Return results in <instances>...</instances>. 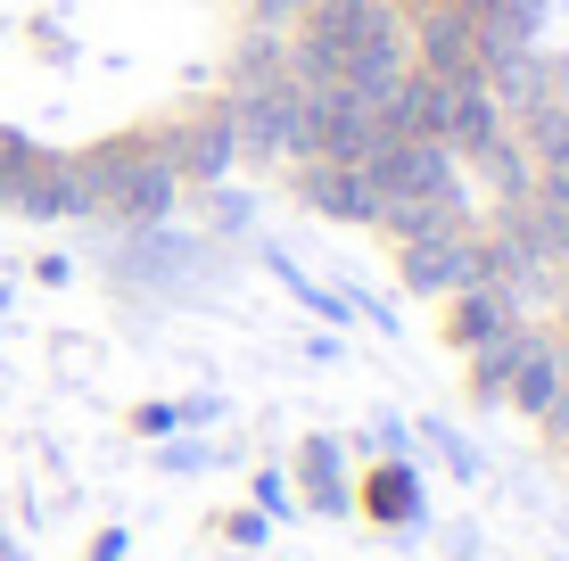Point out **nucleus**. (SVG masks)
<instances>
[{"label": "nucleus", "mask_w": 569, "mask_h": 561, "mask_svg": "<svg viewBox=\"0 0 569 561\" xmlns=\"http://www.w3.org/2000/svg\"><path fill=\"white\" fill-rule=\"evenodd\" d=\"M298 108H306L298 83H257V91L240 100V141L257 149V158H272V149H298Z\"/></svg>", "instance_id": "1"}, {"label": "nucleus", "mask_w": 569, "mask_h": 561, "mask_svg": "<svg viewBox=\"0 0 569 561\" xmlns=\"http://www.w3.org/2000/svg\"><path fill=\"white\" fill-rule=\"evenodd\" d=\"M405 281H413V289H470V281H479V248H470L462 231L413 240V248H405Z\"/></svg>", "instance_id": "2"}, {"label": "nucleus", "mask_w": 569, "mask_h": 561, "mask_svg": "<svg viewBox=\"0 0 569 561\" xmlns=\"http://www.w3.org/2000/svg\"><path fill=\"white\" fill-rule=\"evenodd\" d=\"M363 504H371V520H388V529H413L421 520V471L413 462H380L371 488H363Z\"/></svg>", "instance_id": "3"}, {"label": "nucleus", "mask_w": 569, "mask_h": 561, "mask_svg": "<svg viewBox=\"0 0 569 561\" xmlns=\"http://www.w3.org/2000/svg\"><path fill=\"white\" fill-rule=\"evenodd\" d=\"M306 199L322 207V216H380L363 166H322V173H306Z\"/></svg>", "instance_id": "4"}, {"label": "nucleus", "mask_w": 569, "mask_h": 561, "mask_svg": "<svg viewBox=\"0 0 569 561\" xmlns=\"http://www.w3.org/2000/svg\"><path fill=\"white\" fill-rule=\"evenodd\" d=\"M503 331H512V298L487 289V281H470V298L455 305V339L462 347H487V339H503Z\"/></svg>", "instance_id": "5"}, {"label": "nucleus", "mask_w": 569, "mask_h": 561, "mask_svg": "<svg viewBox=\"0 0 569 561\" xmlns=\"http://www.w3.org/2000/svg\"><path fill=\"white\" fill-rule=\"evenodd\" d=\"M306 504L313 512H339L347 504V488H339V438H306Z\"/></svg>", "instance_id": "6"}, {"label": "nucleus", "mask_w": 569, "mask_h": 561, "mask_svg": "<svg viewBox=\"0 0 569 561\" xmlns=\"http://www.w3.org/2000/svg\"><path fill=\"white\" fill-rule=\"evenodd\" d=\"M553 389H561V355H553V347H537V339H528V355H520V372H512V397H520V413H545V404H553Z\"/></svg>", "instance_id": "7"}, {"label": "nucleus", "mask_w": 569, "mask_h": 561, "mask_svg": "<svg viewBox=\"0 0 569 561\" xmlns=\"http://www.w3.org/2000/svg\"><path fill=\"white\" fill-rule=\"evenodd\" d=\"M520 355H528V339H520V331L487 339V347H479V389H487V397H503V389H512V372H520Z\"/></svg>", "instance_id": "8"}, {"label": "nucleus", "mask_w": 569, "mask_h": 561, "mask_svg": "<svg viewBox=\"0 0 569 561\" xmlns=\"http://www.w3.org/2000/svg\"><path fill=\"white\" fill-rule=\"evenodd\" d=\"M545 421H553V438L569 447V372H561V389H553V404H545Z\"/></svg>", "instance_id": "9"}, {"label": "nucleus", "mask_w": 569, "mask_h": 561, "mask_svg": "<svg viewBox=\"0 0 569 561\" xmlns=\"http://www.w3.org/2000/svg\"><path fill=\"white\" fill-rule=\"evenodd\" d=\"M173 421H182V413H173V404H141V430H149V438H166Z\"/></svg>", "instance_id": "10"}, {"label": "nucleus", "mask_w": 569, "mask_h": 561, "mask_svg": "<svg viewBox=\"0 0 569 561\" xmlns=\"http://www.w3.org/2000/svg\"><path fill=\"white\" fill-rule=\"evenodd\" d=\"M272 9H298V0H272Z\"/></svg>", "instance_id": "11"}]
</instances>
